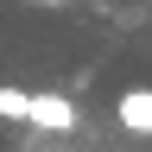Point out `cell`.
Segmentation results:
<instances>
[{
  "label": "cell",
  "instance_id": "obj_4",
  "mask_svg": "<svg viewBox=\"0 0 152 152\" xmlns=\"http://www.w3.org/2000/svg\"><path fill=\"white\" fill-rule=\"evenodd\" d=\"M32 7H64V0H32Z\"/></svg>",
  "mask_w": 152,
  "mask_h": 152
},
{
  "label": "cell",
  "instance_id": "obj_1",
  "mask_svg": "<svg viewBox=\"0 0 152 152\" xmlns=\"http://www.w3.org/2000/svg\"><path fill=\"white\" fill-rule=\"evenodd\" d=\"M26 127H38V133H76V102L70 95H51V89H32V108H26Z\"/></svg>",
  "mask_w": 152,
  "mask_h": 152
},
{
  "label": "cell",
  "instance_id": "obj_3",
  "mask_svg": "<svg viewBox=\"0 0 152 152\" xmlns=\"http://www.w3.org/2000/svg\"><path fill=\"white\" fill-rule=\"evenodd\" d=\"M26 108H32V89H13V83H0V121H26Z\"/></svg>",
  "mask_w": 152,
  "mask_h": 152
},
{
  "label": "cell",
  "instance_id": "obj_2",
  "mask_svg": "<svg viewBox=\"0 0 152 152\" xmlns=\"http://www.w3.org/2000/svg\"><path fill=\"white\" fill-rule=\"evenodd\" d=\"M114 121L127 133H152V89H127L121 102H114Z\"/></svg>",
  "mask_w": 152,
  "mask_h": 152
},
{
  "label": "cell",
  "instance_id": "obj_5",
  "mask_svg": "<svg viewBox=\"0 0 152 152\" xmlns=\"http://www.w3.org/2000/svg\"><path fill=\"white\" fill-rule=\"evenodd\" d=\"M45 152H70V146H45Z\"/></svg>",
  "mask_w": 152,
  "mask_h": 152
}]
</instances>
